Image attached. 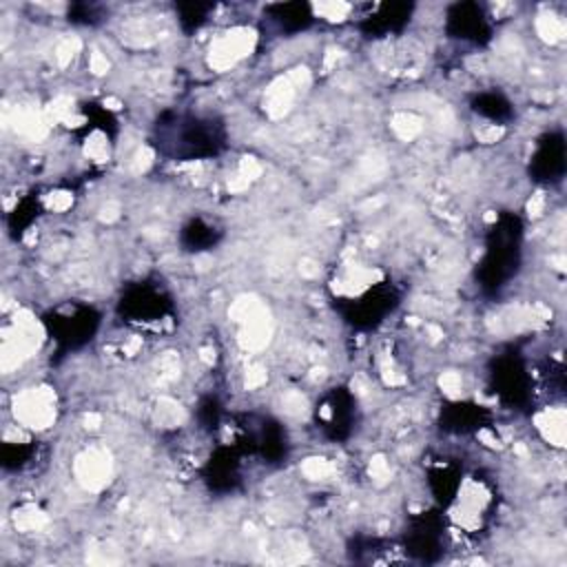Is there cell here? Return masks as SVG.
I'll use <instances>...</instances> for the list:
<instances>
[{
	"instance_id": "1",
	"label": "cell",
	"mask_w": 567,
	"mask_h": 567,
	"mask_svg": "<svg viewBox=\"0 0 567 567\" xmlns=\"http://www.w3.org/2000/svg\"><path fill=\"white\" fill-rule=\"evenodd\" d=\"M151 144L173 162L213 159L228 144L224 120L190 111H162L153 124Z\"/></svg>"
},
{
	"instance_id": "2",
	"label": "cell",
	"mask_w": 567,
	"mask_h": 567,
	"mask_svg": "<svg viewBox=\"0 0 567 567\" xmlns=\"http://www.w3.org/2000/svg\"><path fill=\"white\" fill-rule=\"evenodd\" d=\"M525 226L516 213H498L485 233V248L476 264V286L485 297H498L520 272Z\"/></svg>"
},
{
	"instance_id": "3",
	"label": "cell",
	"mask_w": 567,
	"mask_h": 567,
	"mask_svg": "<svg viewBox=\"0 0 567 567\" xmlns=\"http://www.w3.org/2000/svg\"><path fill=\"white\" fill-rule=\"evenodd\" d=\"M42 323L49 339L55 346V352L69 354L89 346L95 339L102 323V315L89 303L69 301L44 312Z\"/></svg>"
},
{
	"instance_id": "4",
	"label": "cell",
	"mask_w": 567,
	"mask_h": 567,
	"mask_svg": "<svg viewBox=\"0 0 567 567\" xmlns=\"http://www.w3.org/2000/svg\"><path fill=\"white\" fill-rule=\"evenodd\" d=\"M487 379L498 401L512 410H525L534 399L527 361L516 348H509L492 357Z\"/></svg>"
},
{
	"instance_id": "5",
	"label": "cell",
	"mask_w": 567,
	"mask_h": 567,
	"mask_svg": "<svg viewBox=\"0 0 567 567\" xmlns=\"http://www.w3.org/2000/svg\"><path fill=\"white\" fill-rule=\"evenodd\" d=\"M171 292L153 279H142L128 284L117 299L115 312L124 323L131 326H153L173 315Z\"/></svg>"
},
{
	"instance_id": "6",
	"label": "cell",
	"mask_w": 567,
	"mask_h": 567,
	"mask_svg": "<svg viewBox=\"0 0 567 567\" xmlns=\"http://www.w3.org/2000/svg\"><path fill=\"white\" fill-rule=\"evenodd\" d=\"M237 445L244 454L257 456L268 465H281L290 452V439L286 427L272 419L261 414H250L239 425Z\"/></svg>"
},
{
	"instance_id": "7",
	"label": "cell",
	"mask_w": 567,
	"mask_h": 567,
	"mask_svg": "<svg viewBox=\"0 0 567 567\" xmlns=\"http://www.w3.org/2000/svg\"><path fill=\"white\" fill-rule=\"evenodd\" d=\"M401 303V292L390 281L374 284L359 292L352 299H343L337 303L343 321L357 330H372L377 328L388 315L396 310Z\"/></svg>"
},
{
	"instance_id": "8",
	"label": "cell",
	"mask_w": 567,
	"mask_h": 567,
	"mask_svg": "<svg viewBox=\"0 0 567 567\" xmlns=\"http://www.w3.org/2000/svg\"><path fill=\"white\" fill-rule=\"evenodd\" d=\"M445 532L447 523L443 509L421 512L410 516L408 527L401 538V549L408 558L416 563H436L445 554Z\"/></svg>"
},
{
	"instance_id": "9",
	"label": "cell",
	"mask_w": 567,
	"mask_h": 567,
	"mask_svg": "<svg viewBox=\"0 0 567 567\" xmlns=\"http://www.w3.org/2000/svg\"><path fill=\"white\" fill-rule=\"evenodd\" d=\"M315 425L330 443H343L357 427V399L346 385L330 388L315 405Z\"/></svg>"
},
{
	"instance_id": "10",
	"label": "cell",
	"mask_w": 567,
	"mask_h": 567,
	"mask_svg": "<svg viewBox=\"0 0 567 567\" xmlns=\"http://www.w3.org/2000/svg\"><path fill=\"white\" fill-rule=\"evenodd\" d=\"M567 171V142L563 131H547L536 140L527 173L540 186H556Z\"/></svg>"
},
{
	"instance_id": "11",
	"label": "cell",
	"mask_w": 567,
	"mask_h": 567,
	"mask_svg": "<svg viewBox=\"0 0 567 567\" xmlns=\"http://www.w3.org/2000/svg\"><path fill=\"white\" fill-rule=\"evenodd\" d=\"M445 33L452 40L485 47L492 40V22L478 2H456L445 13Z\"/></svg>"
},
{
	"instance_id": "12",
	"label": "cell",
	"mask_w": 567,
	"mask_h": 567,
	"mask_svg": "<svg viewBox=\"0 0 567 567\" xmlns=\"http://www.w3.org/2000/svg\"><path fill=\"white\" fill-rule=\"evenodd\" d=\"M241 447L219 445L204 463L202 476L210 492L215 494H233L241 485Z\"/></svg>"
},
{
	"instance_id": "13",
	"label": "cell",
	"mask_w": 567,
	"mask_h": 567,
	"mask_svg": "<svg viewBox=\"0 0 567 567\" xmlns=\"http://www.w3.org/2000/svg\"><path fill=\"white\" fill-rule=\"evenodd\" d=\"M414 11V4L408 2H385L379 4L370 16L359 22V29L368 38H385L405 29Z\"/></svg>"
},
{
	"instance_id": "14",
	"label": "cell",
	"mask_w": 567,
	"mask_h": 567,
	"mask_svg": "<svg viewBox=\"0 0 567 567\" xmlns=\"http://www.w3.org/2000/svg\"><path fill=\"white\" fill-rule=\"evenodd\" d=\"M492 421V414L487 408L467 403V401H456L450 403L441 410V430L447 434H472L485 427Z\"/></svg>"
},
{
	"instance_id": "15",
	"label": "cell",
	"mask_w": 567,
	"mask_h": 567,
	"mask_svg": "<svg viewBox=\"0 0 567 567\" xmlns=\"http://www.w3.org/2000/svg\"><path fill=\"white\" fill-rule=\"evenodd\" d=\"M221 237H224V230L215 221H208L204 217H190L179 228L177 241L186 252H204V250H213L221 241Z\"/></svg>"
},
{
	"instance_id": "16",
	"label": "cell",
	"mask_w": 567,
	"mask_h": 567,
	"mask_svg": "<svg viewBox=\"0 0 567 567\" xmlns=\"http://www.w3.org/2000/svg\"><path fill=\"white\" fill-rule=\"evenodd\" d=\"M268 20L277 27L279 33H299L306 31L315 22L312 7L306 2H279V4H268L266 11Z\"/></svg>"
},
{
	"instance_id": "17",
	"label": "cell",
	"mask_w": 567,
	"mask_h": 567,
	"mask_svg": "<svg viewBox=\"0 0 567 567\" xmlns=\"http://www.w3.org/2000/svg\"><path fill=\"white\" fill-rule=\"evenodd\" d=\"M472 111L489 122L507 124L514 120V104L501 91H481L470 102Z\"/></svg>"
},
{
	"instance_id": "18",
	"label": "cell",
	"mask_w": 567,
	"mask_h": 567,
	"mask_svg": "<svg viewBox=\"0 0 567 567\" xmlns=\"http://www.w3.org/2000/svg\"><path fill=\"white\" fill-rule=\"evenodd\" d=\"M38 215H40V202H38V197H33V195L22 197V199L13 206V210L9 213V219H7V228H9L11 237L20 239V237L31 228V224L38 219Z\"/></svg>"
},
{
	"instance_id": "19",
	"label": "cell",
	"mask_w": 567,
	"mask_h": 567,
	"mask_svg": "<svg viewBox=\"0 0 567 567\" xmlns=\"http://www.w3.org/2000/svg\"><path fill=\"white\" fill-rule=\"evenodd\" d=\"M35 454L33 441L29 443H4L0 450V463L7 472H20L24 470Z\"/></svg>"
},
{
	"instance_id": "20",
	"label": "cell",
	"mask_w": 567,
	"mask_h": 567,
	"mask_svg": "<svg viewBox=\"0 0 567 567\" xmlns=\"http://www.w3.org/2000/svg\"><path fill=\"white\" fill-rule=\"evenodd\" d=\"M175 11H177V20H179L182 29L186 33H193L208 20V13L213 11V4H208V2L206 4L186 2V4H177Z\"/></svg>"
},
{
	"instance_id": "21",
	"label": "cell",
	"mask_w": 567,
	"mask_h": 567,
	"mask_svg": "<svg viewBox=\"0 0 567 567\" xmlns=\"http://www.w3.org/2000/svg\"><path fill=\"white\" fill-rule=\"evenodd\" d=\"M195 416H197L202 430H208V432L217 430L219 423H221V401L217 396H213V394L202 396L199 403H197Z\"/></svg>"
},
{
	"instance_id": "22",
	"label": "cell",
	"mask_w": 567,
	"mask_h": 567,
	"mask_svg": "<svg viewBox=\"0 0 567 567\" xmlns=\"http://www.w3.org/2000/svg\"><path fill=\"white\" fill-rule=\"evenodd\" d=\"M100 9L95 4H71L69 7V22L75 24H95L100 18Z\"/></svg>"
}]
</instances>
